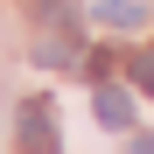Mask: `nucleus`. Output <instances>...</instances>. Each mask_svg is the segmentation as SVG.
Listing matches in <instances>:
<instances>
[{
	"instance_id": "obj_1",
	"label": "nucleus",
	"mask_w": 154,
	"mask_h": 154,
	"mask_svg": "<svg viewBox=\"0 0 154 154\" xmlns=\"http://www.w3.org/2000/svg\"><path fill=\"white\" fill-rule=\"evenodd\" d=\"M21 147L28 154H56V112H49V98L21 105Z\"/></svg>"
},
{
	"instance_id": "obj_2",
	"label": "nucleus",
	"mask_w": 154,
	"mask_h": 154,
	"mask_svg": "<svg viewBox=\"0 0 154 154\" xmlns=\"http://www.w3.org/2000/svg\"><path fill=\"white\" fill-rule=\"evenodd\" d=\"M91 105H98V119H105V126H133V98H126L119 84H98Z\"/></svg>"
},
{
	"instance_id": "obj_3",
	"label": "nucleus",
	"mask_w": 154,
	"mask_h": 154,
	"mask_svg": "<svg viewBox=\"0 0 154 154\" xmlns=\"http://www.w3.org/2000/svg\"><path fill=\"white\" fill-rule=\"evenodd\" d=\"M105 28H147V0H98Z\"/></svg>"
},
{
	"instance_id": "obj_4",
	"label": "nucleus",
	"mask_w": 154,
	"mask_h": 154,
	"mask_svg": "<svg viewBox=\"0 0 154 154\" xmlns=\"http://www.w3.org/2000/svg\"><path fill=\"white\" fill-rule=\"evenodd\" d=\"M35 63H49V70L77 63V42H70V35H49V42H35Z\"/></svg>"
},
{
	"instance_id": "obj_5",
	"label": "nucleus",
	"mask_w": 154,
	"mask_h": 154,
	"mask_svg": "<svg viewBox=\"0 0 154 154\" xmlns=\"http://www.w3.org/2000/svg\"><path fill=\"white\" fill-rule=\"evenodd\" d=\"M35 14L49 21V28H77V7L70 0H35Z\"/></svg>"
},
{
	"instance_id": "obj_6",
	"label": "nucleus",
	"mask_w": 154,
	"mask_h": 154,
	"mask_svg": "<svg viewBox=\"0 0 154 154\" xmlns=\"http://www.w3.org/2000/svg\"><path fill=\"white\" fill-rule=\"evenodd\" d=\"M126 70H133V84H140V91H154V49H140Z\"/></svg>"
},
{
	"instance_id": "obj_7",
	"label": "nucleus",
	"mask_w": 154,
	"mask_h": 154,
	"mask_svg": "<svg viewBox=\"0 0 154 154\" xmlns=\"http://www.w3.org/2000/svg\"><path fill=\"white\" fill-rule=\"evenodd\" d=\"M126 154H154V133H140V140H133V147H126Z\"/></svg>"
}]
</instances>
